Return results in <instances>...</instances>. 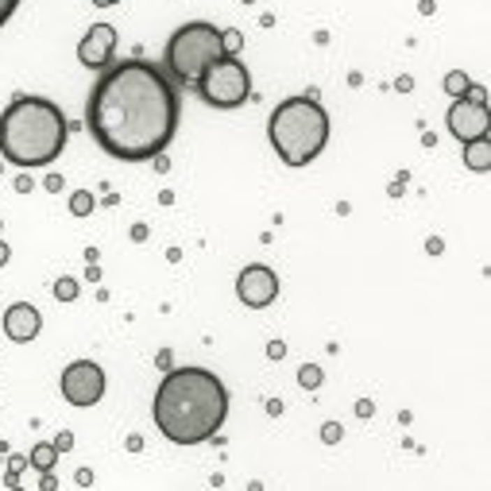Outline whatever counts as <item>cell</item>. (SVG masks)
Wrapping results in <instances>:
<instances>
[{"instance_id": "cell-1", "label": "cell", "mask_w": 491, "mask_h": 491, "mask_svg": "<svg viewBox=\"0 0 491 491\" xmlns=\"http://www.w3.org/2000/svg\"><path fill=\"white\" fill-rule=\"evenodd\" d=\"M182 101L167 70L147 59H124L97 78L85 101V128L105 155L143 163L170 147Z\"/></svg>"}, {"instance_id": "cell-2", "label": "cell", "mask_w": 491, "mask_h": 491, "mask_svg": "<svg viewBox=\"0 0 491 491\" xmlns=\"http://www.w3.org/2000/svg\"><path fill=\"white\" fill-rule=\"evenodd\" d=\"M155 425L175 445L209 441L228 418V391L209 367H170L155 391Z\"/></svg>"}, {"instance_id": "cell-3", "label": "cell", "mask_w": 491, "mask_h": 491, "mask_svg": "<svg viewBox=\"0 0 491 491\" xmlns=\"http://www.w3.org/2000/svg\"><path fill=\"white\" fill-rule=\"evenodd\" d=\"M66 117L47 97H16L0 112V155L12 167H47L66 151Z\"/></svg>"}, {"instance_id": "cell-4", "label": "cell", "mask_w": 491, "mask_h": 491, "mask_svg": "<svg viewBox=\"0 0 491 491\" xmlns=\"http://www.w3.org/2000/svg\"><path fill=\"white\" fill-rule=\"evenodd\" d=\"M267 135L286 167H306L329 143V112L317 97H286L267 120Z\"/></svg>"}, {"instance_id": "cell-5", "label": "cell", "mask_w": 491, "mask_h": 491, "mask_svg": "<svg viewBox=\"0 0 491 491\" xmlns=\"http://www.w3.org/2000/svg\"><path fill=\"white\" fill-rule=\"evenodd\" d=\"M221 27L205 24V20H193V24H182L175 35L167 39V54H163V66L175 82L193 85L201 78V70L213 59H221Z\"/></svg>"}, {"instance_id": "cell-6", "label": "cell", "mask_w": 491, "mask_h": 491, "mask_svg": "<svg viewBox=\"0 0 491 491\" xmlns=\"http://www.w3.org/2000/svg\"><path fill=\"white\" fill-rule=\"evenodd\" d=\"M193 89H198V97L213 108H240L244 101L251 97V74L236 54H221V59H213L201 70Z\"/></svg>"}, {"instance_id": "cell-7", "label": "cell", "mask_w": 491, "mask_h": 491, "mask_svg": "<svg viewBox=\"0 0 491 491\" xmlns=\"http://www.w3.org/2000/svg\"><path fill=\"white\" fill-rule=\"evenodd\" d=\"M105 395V372H101L93 360H74V364L62 372V399L70 406H93Z\"/></svg>"}, {"instance_id": "cell-8", "label": "cell", "mask_w": 491, "mask_h": 491, "mask_svg": "<svg viewBox=\"0 0 491 491\" xmlns=\"http://www.w3.org/2000/svg\"><path fill=\"white\" fill-rule=\"evenodd\" d=\"M236 294H240L244 306L263 309V306H271V302L279 298V275L271 271V267H263V263H251V267H244L240 279H236Z\"/></svg>"}, {"instance_id": "cell-9", "label": "cell", "mask_w": 491, "mask_h": 491, "mask_svg": "<svg viewBox=\"0 0 491 491\" xmlns=\"http://www.w3.org/2000/svg\"><path fill=\"white\" fill-rule=\"evenodd\" d=\"M449 132L460 143L476 140V135H488V105L472 97H457L449 108Z\"/></svg>"}, {"instance_id": "cell-10", "label": "cell", "mask_w": 491, "mask_h": 491, "mask_svg": "<svg viewBox=\"0 0 491 491\" xmlns=\"http://www.w3.org/2000/svg\"><path fill=\"white\" fill-rule=\"evenodd\" d=\"M112 50H117V27L112 24H93L89 31L78 43V62L89 70H105L112 62Z\"/></svg>"}, {"instance_id": "cell-11", "label": "cell", "mask_w": 491, "mask_h": 491, "mask_svg": "<svg viewBox=\"0 0 491 491\" xmlns=\"http://www.w3.org/2000/svg\"><path fill=\"white\" fill-rule=\"evenodd\" d=\"M39 329H43V317L31 302H16V306L4 309V333H8V341L27 344L39 337Z\"/></svg>"}, {"instance_id": "cell-12", "label": "cell", "mask_w": 491, "mask_h": 491, "mask_svg": "<svg viewBox=\"0 0 491 491\" xmlns=\"http://www.w3.org/2000/svg\"><path fill=\"white\" fill-rule=\"evenodd\" d=\"M464 163H468V170H480V175L491 167V143H488V135H476V140L464 143Z\"/></svg>"}, {"instance_id": "cell-13", "label": "cell", "mask_w": 491, "mask_h": 491, "mask_svg": "<svg viewBox=\"0 0 491 491\" xmlns=\"http://www.w3.org/2000/svg\"><path fill=\"white\" fill-rule=\"evenodd\" d=\"M54 457H59V449H54V445H35L31 457H27V464L39 468V472H50V468H54Z\"/></svg>"}, {"instance_id": "cell-14", "label": "cell", "mask_w": 491, "mask_h": 491, "mask_svg": "<svg viewBox=\"0 0 491 491\" xmlns=\"http://www.w3.org/2000/svg\"><path fill=\"white\" fill-rule=\"evenodd\" d=\"M93 205H97V198H93L89 190L70 193V213H74V217H89V213H93Z\"/></svg>"}, {"instance_id": "cell-15", "label": "cell", "mask_w": 491, "mask_h": 491, "mask_svg": "<svg viewBox=\"0 0 491 491\" xmlns=\"http://www.w3.org/2000/svg\"><path fill=\"white\" fill-rule=\"evenodd\" d=\"M298 383L306 387V391H317V387H321V367H317V364H306V367L298 372Z\"/></svg>"}, {"instance_id": "cell-16", "label": "cell", "mask_w": 491, "mask_h": 491, "mask_svg": "<svg viewBox=\"0 0 491 491\" xmlns=\"http://www.w3.org/2000/svg\"><path fill=\"white\" fill-rule=\"evenodd\" d=\"M468 85H472V82H468V74H460V70H453V74L445 78V89H449L453 97H464V93H468Z\"/></svg>"}, {"instance_id": "cell-17", "label": "cell", "mask_w": 491, "mask_h": 491, "mask_svg": "<svg viewBox=\"0 0 491 491\" xmlns=\"http://www.w3.org/2000/svg\"><path fill=\"white\" fill-rule=\"evenodd\" d=\"M240 47H244V35L240 31H233V27H228V31H221V50H225V54H240Z\"/></svg>"}, {"instance_id": "cell-18", "label": "cell", "mask_w": 491, "mask_h": 491, "mask_svg": "<svg viewBox=\"0 0 491 491\" xmlns=\"http://www.w3.org/2000/svg\"><path fill=\"white\" fill-rule=\"evenodd\" d=\"M54 298H59V302H74L78 298V283H74V279H59V283H54Z\"/></svg>"}, {"instance_id": "cell-19", "label": "cell", "mask_w": 491, "mask_h": 491, "mask_svg": "<svg viewBox=\"0 0 491 491\" xmlns=\"http://www.w3.org/2000/svg\"><path fill=\"white\" fill-rule=\"evenodd\" d=\"M321 441L325 445H337V441H341V425H337V422H325L321 425Z\"/></svg>"}, {"instance_id": "cell-20", "label": "cell", "mask_w": 491, "mask_h": 491, "mask_svg": "<svg viewBox=\"0 0 491 491\" xmlns=\"http://www.w3.org/2000/svg\"><path fill=\"white\" fill-rule=\"evenodd\" d=\"M16 8H20V0H0V27L8 24V20H12V12H16Z\"/></svg>"}, {"instance_id": "cell-21", "label": "cell", "mask_w": 491, "mask_h": 491, "mask_svg": "<svg viewBox=\"0 0 491 491\" xmlns=\"http://www.w3.org/2000/svg\"><path fill=\"white\" fill-rule=\"evenodd\" d=\"M50 445H54V449H59V453H66L70 445H74V437H70V433H59V437H54V441H50Z\"/></svg>"}, {"instance_id": "cell-22", "label": "cell", "mask_w": 491, "mask_h": 491, "mask_svg": "<svg viewBox=\"0 0 491 491\" xmlns=\"http://www.w3.org/2000/svg\"><path fill=\"white\" fill-rule=\"evenodd\" d=\"M267 356H271V360L286 356V344H283V341H271V344H267Z\"/></svg>"}, {"instance_id": "cell-23", "label": "cell", "mask_w": 491, "mask_h": 491, "mask_svg": "<svg viewBox=\"0 0 491 491\" xmlns=\"http://www.w3.org/2000/svg\"><path fill=\"white\" fill-rule=\"evenodd\" d=\"M47 190L59 193V190H62V175H47Z\"/></svg>"}, {"instance_id": "cell-24", "label": "cell", "mask_w": 491, "mask_h": 491, "mask_svg": "<svg viewBox=\"0 0 491 491\" xmlns=\"http://www.w3.org/2000/svg\"><path fill=\"white\" fill-rule=\"evenodd\" d=\"M372 410H375V406H372L367 399H360V402H356V414H360V418H372Z\"/></svg>"}, {"instance_id": "cell-25", "label": "cell", "mask_w": 491, "mask_h": 491, "mask_svg": "<svg viewBox=\"0 0 491 491\" xmlns=\"http://www.w3.org/2000/svg\"><path fill=\"white\" fill-rule=\"evenodd\" d=\"M16 190H20V193H27V190H31V178L20 175V178H16Z\"/></svg>"}, {"instance_id": "cell-26", "label": "cell", "mask_w": 491, "mask_h": 491, "mask_svg": "<svg viewBox=\"0 0 491 491\" xmlns=\"http://www.w3.org/2000/svg\"><path fill=\"white\" fill-rule=\"evenodd\" d=\"M8 259H12V248H8V244H4V240H0V267L8 263Z\"/></svg>"}, {"instance_id": "cell-27", "label": "cell", "mask_w": 491, "mask_h": 491, "mask_svg": "<svg viewBox=\"0 0 491 491\" xmlns=\"http://www.w3.org/2000/svg\"><path fill=\"white\" fill-rule=\"evenodd\" d=\"M78 483H82V488H85V483H93V472H89V468H82V472H78Z\"/></svg>"}, {"instance_id": "cell-28", "label": "cell", "mask_w": 491, "mask_h": 491, "mask_svg": "<svg viewBox=\"0 0 491 491\" xmlns=\"http://www.w3.org/2000/svg\"><path fill=\"white\" fill-rule=\"evenodd\" d=\"M93 4H101V8H108V4H120V0H93Z\"/></svg>"}, {"instance_id": "cell-29", "label": "cell", "mask_w": 491, "mask_h": 491, "mask_svg": "<svg viewBox=\"0 0 491 491\" xmlns=\"http://www.w3.org/2000/svg\"><path fill=\"white\" fill-rule=\"evenodd\" d=\"M0 170H4V163H0Z\"/></svg>"}]
</instances>
